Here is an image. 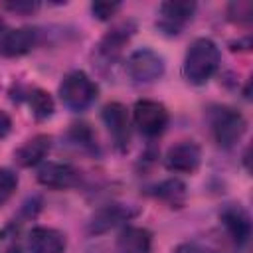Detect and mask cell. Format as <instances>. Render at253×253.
I'll use <instances>...</instances> for the list:
<instances>
[{
  "mask_svg": "<svg viewBox=\"0 0 253 253\" xmlns=\"http://www.w3.org/2000/svg\"><path fill=\"white\" fill-rule=\"evenodd\" d=\"M119 10H121V2H93V4H91V14H93V18H97V20H101V22L111 20Z\"/></svg>",
  "mask_w": 253,
  "mask_h": 253,
  "instance_id": "7402d4cb",
  "label": "cell"
},
{
  "mask_svg": "<svg viewBox=\"0 0 253 253\" xmlns=\"http://www.w3.org/2000/svg\"><path fill=\"white\" fill-rule=\"evenodd\" d=\"M18 188V174L10 168H0V206H4Z\"/></svg>",
  "mask_w": 253,
  "mask_h": 253,
  "instance_id": "44dd1931",
  "label": "cell"
},
{
  "mask_svg": "<svg viewBox=\"0 0 253 253\" xmlns=\"http://www.w3.org/2000/svg\"><path fill=\"white\" fill-rule=\"evenodd\" d=\"M2 8L16 12V14H30V12H36L40 8V4L38 2H4Z\"/></svg>",
  "mask_w": 253,
  "mask_h": 253,
  "instance_id": "cb8c5ba5",
  "label": "cell"
},
{
  "mask_svg": "<svg viewBox=\"0 0 253 253\" xmlns=\"http://www.w3.org/2000/svg\"><path fill=\"white\" fill-rule=\"evenodd\" d=\"M219 61L221 55L217 43L210 38H196L186 49L182 75L192 85H204L215 75Z\"/></svg>",
  "mask_w": 253,
  "mask_h": 253,
  "instance_id": "6da1fadb",
  "label": "cell"
},
{
  "mask_svg": "<svg viewBox=\"0 0 253 253\" xmlns=\"http://www.w3.org/2000/svg\"><path fill=\"white\" fill-rule=\"evenodd\" d=\"M219 219L235 247H243L249 241L251 219H249V213L239 204H225L219 210Z\"/></svg>",
  "mask_w": 253,
  "mask_h": 253,
  "instance_id": "8fae6325",
  "label": "cell"
},
{
  "mask_svg": "<svg viewBox=\"0 0 253 253\" xmlns=\"http://www.w3.org/2000/svg\"><path fill=\"white\" fill-rule=\"evenodd\" d=\"M51 148V136L49 134H36L32 138H28L16 152H14V160L18 166L22 168H32L43 162V158L47 156Z\"/></svg>",
  "mask_w": 253,
  "mask_h": 253,
  "instance_id": "9a60e30c",
  "label": "cell"
},
{
  "mask_svg": "<svg viewBox=\"0 0 253 253\" xmlns=\"http://www.w3.org/2000/svg\"><path fill=\"white\" fill-rule=\"evenodd\" d=\"M101 119L111 134L113 146L117 152H126L128 150V142H130V119H128V111L125 105L113 101L107 103L101 111Z\"/></svg>",
  "mask_w": 253,
  "mask_h": 253,
  "instance_id": "9c48e42d",
  "label": "cell"
},
{
  "mask_svg": "<svg viewBox=\"0 0 253 253\" xmlns=\"http://www.w3.org/2000/svg\"><path fill=\"white\" fill-rule=\"evenodd\" d=\"M38 182L51 190H67L79 182V170L67 162H43L36 174Z\"/></svg>",
  "mask_w": 253,
  "mask_h": 253,
  "instance_id": "7c38bea8",
  "label": "cell"
},
{
  "mask_svg": "<svg viewBox=\"0 0 253 253\" xmlns=\"http://www.w3.org/2000/svg\"><path fill=\"white\" fill-rule=\"evenodd\" d=\"M4 28H6V26H4V20H2V18H0V36H2V34H4Z\"/></svg>",
  "mask_w": 253,
  "mask_h": 253,
  "instance_id": "4316f807",
  "label": "cell"
},
{
  "mask_svg": "<svg viewBox=\"0 0 253 253\" xmlns=\"http://www.w3.org/2000/svg\"><path fill=\"white\" fill-rule=\"evenodd\" d=\"M148 194L162 200L170 208H182V204L186 202V184L178 178H168V180H162L160 184L152 186Z\"/></svg>",
  "mask_w": 253,
  "mask_h": 253,
  "instance_id": "ac0fdd59",
  "label": "cell"
},
{
  "mask_svg": "<svg viewBox=\"0 0 253 253\" xmlns=\"http://www.w3.org/2000/svg\"><path fill=\"white\" fill-rule=\"evenodd\" d=\"M202 162V150L194 140H180L164 154V166L176 174H194Z\"/></svg>",
  "mask_w": 253,
  "mask_h": 253,
  "instance_id": "30bf717a",
  "label": "cell"
},
{
  "mask_svg": "<svg viewBox=\"0 0 253 253\" xmlns=\"http://www.w3.org/2000/svg\"><path fill=\"white\" fill-rule=\"evenodd\" d=\"M0 253H24L20 239V225L8 223L0 229Z\"/></svg>",
  "mask_w": 253,
  "mask_h": 253,
  "instance_id": "ffe728a7",
  "label": "cell"
},
{
  "mask_svg": "<svg viewBox=\"0 0 253 253\" xmlns=\"http://www.w3.org/2000/svg\"><path fill=\"white\" fill-rule=\"evenodd\" d=\"M210 128L217 146L231 148L243 136L247 123L243 115L231 107H213L210 111Z\"/></svg>",
  "mask_w": 253,
  "mask_h": 253,
  "instance_id": "3957f363",
  "label": "cell"
},
{
  "mask_svg": "<svg viewBox=\"0 0 253 253\" xmlns=\"http://www.w3.org/2000/svg\"><path fill=\"white\" fill-rule=\"evenodd\" d=\"M152 233L146 227L125 225L117 235V253H150Z\"/></svg>",
  "mask_w": 253,
  "mask_h": 253,
  "instance_id": "2e32d148",
  "label": "cell"
},
{
  "mask_svg": "<svg viewBox=\"0 0 253 253\" xmlns=\"http://www.w3.org/2000/svg\"><path fill=\"white\" fill-rule=\"evenodd\" d=\"M12 132V119L6 111H0V140Z\"/></svg>",
  "mask_w": 253,
  "mask_h": 253,
  "instance_id": "484cf974",
  "label": "cell"
},
{
  "mask_svg": "<svg viewBox=\"0 0 253 253\" xmlns=\"http://www.w3.org/2000/svg\"><path fill=\"white\" fill-rule=\"evenodd\" d=\"M40 42V32L36 28H16L4 30L0 36V55L4 57H20L32 51Z\"/></svg>",
  "mask_w": 253,
  "mask_h": 253,
  "instance_id": "4fadbf2b",
  "label": "cell"
},
{
  "mask_svg": "<svg viewBox=\"0 0 253 253\" xmlns=\"http://www.w3.org/2000/svg\"><path fill=\"white\" fill-rule=\"evenodd\" d=\"M178 253H219V251H213V249H210L208 245L204 247V245H200V243H186V245H182V247L178 249Z\"/></svg>",
  "mask_w": 253,
  "mask_h": 253,
  "instance_id": "d4e9b609",
  "label": "cell"
},
{
  "mask_svg": "<svg viewBox=\"0 0 253 253\" xmlns=\"http://www.w3.org/2000/svg\"><path fill=\"white\" fill-rule=\"evenodd\" d=\"M126 73L134 83H154L164 75V59L150 47L134 49L126 59Z\"/></svg>",
  "mask_w": 253,
  "mask_h": 253,
  "instance_id": "8992f818",
  "label": "cell"
},
{
  "mask_svg": "<svg viewBox=\"0 0 253 253\" xmlns=\"http://www.w3.org/2000/svg\"><path fill=\"white\" fill-rule=\"evenodd\" d=\"M251 14H253L251 2H233V4H229V18L235 20V22L251 20Z\"/></svg>",
  "mask_w": 253,
  "mask_h": 253,
  "instance_id": "603a6c76",
  "label": "cell"
},
{
  "mask_svg": "<svg viewBox=\"0 0 253 253\" xmlns=\"http://www.w3.org/2000/svg\"><path fill=\"white\" fill-rule=\"evenodd\" d=\"M134 32H136V26H134V22L128 20V22H123V24L115 26L113 30H109L101 38V42L97 43V47L93 51V59H95V65L103 73L115 67V63L121 57L123 47L128 43V40L132 38Z\"/></svg>",
  "mask_w": 253,
  "mask_h": 253,
  "instance_id": "277c9868",
  "label": "cell"
},
{
  "mask_svg": "<svg viewBox=\"0 0 253 253\" xmlns=\"http://www.w3.org/2000/svg\"><path fill=\"white\" fill-rule=\"evenodd\" d=\"M14 99L26 101L28 107H30V111H32V115L38 121L49 119L53 115V109H55L51 95L47 91L40 89V87H32V89H24V91H20V87H18V97H14Z\"/></svg>",
  "mask_w": 253,
  "mask_h": 253,
  "instance_id": "e0dca14e",
  "label": "cell"
},
{
  "mask_svg": "<svg viewBox=\"0 0 253 253\" xmlns=\"http://www.w3.org/2000/svg\"><path fill=\"white\" fill-rule=\"evenodd\" d=\"M30 253H63L65 251V235L53 227L36 225L30 229L28 237Z\"/></svg>",
  "mask_w": 253,
  "mask_h": 253,
  "instance_id": "5bb4252c",
  "label": "cell"
},
{
  "mask_svg": "<svg viewBox=\"0 0 253 253\" xmlns=\"http://www.w3.org/2000/svg\"><path fill=\"white\" fill-rule=\"evenodd\" d=\"M65 138H67V142H69L75 150H79V152H87V154H97V152H99L95 134H93L91 126L85 125V123H75V125H71V128L67 130Z\"/></svg>",
  "mask_w": 253,
  "mask_h": 253,
  "instance_id": "d6986e66",
  "label": "cell"
},
{
  "mask_svg": "<svg viewBox=\"0 0 253 253\" xmlns=\"http://www.w3.org/2000/svg\"><path fill=\"white\" fill-rule=\"evenodd\" d=\"M97 93H99L97 83L81 69L69 71L59 83V99L73 113H81L89 109L95 103Z\"/></svg>",
  "mask_w": 253,
  "mask_h": 253,
  "instance_id": "7a4b0ae2",
  "label": "cell"
},
{
  "mask_svg": "<svg viewBox=\"0 0 253 253\" xmlns=\"http://www.w3.org/2000/svg\"><path fill=\"white\" fill-rule=\"evenodd\" d=\"M196 14V4L194 2H162L158 8V18H156V30L162 36L174 38L184 32V28L192 22Z\"/></svg>",
  "mask_w": 253,
  "mask_h": 253,
  "instance_id": "ba28073f",
  "label": "cell"
},
{
  "mask_svg": "<svg viewBox=\"0 0 253 253\" xmlns=\"http://www.w3.org/2000/svg\"><path fill=\"white\" fill-rule=\"evenodd\" d=\"M132 121L140 134H144L146 138H156L166 130L170 123V115L162 103L152 99H140L134 103Z\"/></svg>",
  "mask_w": 253,
  "mask_h": 253,
  "instance_id": "5b68a950",
  "label": "cell"
},
{
  "mask_svg": "<svg viewBox=\"0 0 253 253\" xmlns=\"http://www.w3.org/2000/svg\"><path fill=\"white\" fill-rule=\"evenodd\" d=\"M138 213H140V210L134 208L132 204H119V202L105 204V206H101V208L91 215V219L87 221V233H89V235L107 233L109 229H113V227H117V225H121V223H126V221L134 219Z\"/></svg>",
  "mask_w": 253,
  "mask_h": 253,
  "instance_id": "52a82bcc",
  "label": "cell"
}]
</instances>
